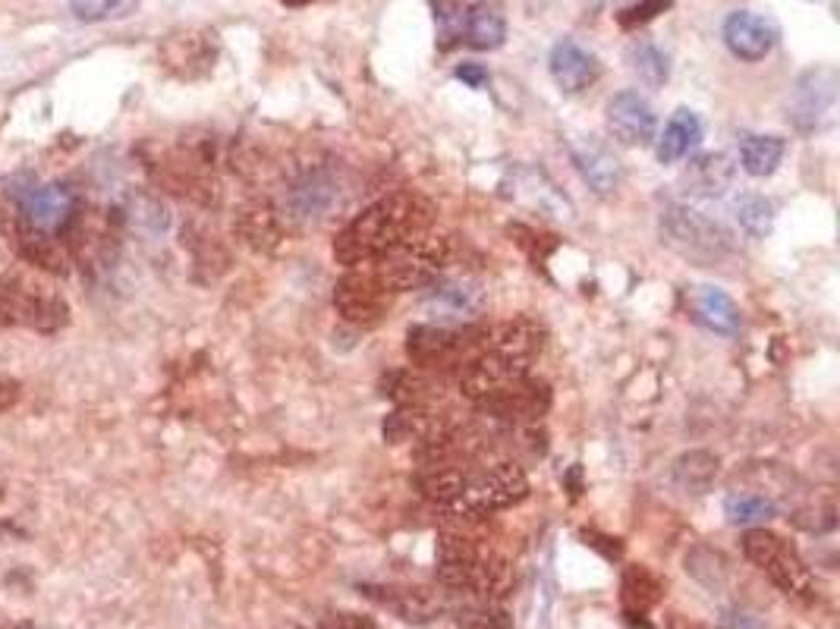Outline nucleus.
<instances>
[{"mask_svg": "<svg viewBox=\"0 0 840 629\" xmlns=\"http://www.w3.org/2000/svg\"><path fill=\"white\" fill-rule=\"evenodd\" d=\"M662 236L665 243L689 261L711 268L734 252V236L718 220L705 217L689 205H670L662 215Z\"/></svg>", "mask_w": 840, "mask_h": 629, "instance_id": "nucleus-4", "label": "nucleus"}, {"mask_svg": "<svg viewBox=\"0 0 840 629\" xmlns=\"http://www.w3.org/2000/svg\"><path fill=\"white\" fill-rule=\"evenodd\" d=\"M142 0H70V13L79 22H107L133 17Z\"/></svg>", "mask_w": 840, "mask_h": 629, "instance_id": "nucleus-28", "label": "nucleus"}, {"mask_svg": "<svg viewBox=\"0 0 840 629\" xmlns=\"http://www.w3.org/2000/svg\"><path fill=\"white\" fill-rule=\"evenodd\" d=\"M157 60L171 76L196 82L215 70L217 35L212 29H180L157 44Z\"/></svg>", "mask_w": 840, "mask_h": 629, "instance_id": "nucleus-9", "label": "nucleus"}, {"mask_svg": "<svg viewBox=\"0 0 840 629\" xmlns=\"http://www.w3.org/2000/svg\"><path fill=\"white\" fill-rule=\"evenodd\" d=\"M662 591H665V586L658 582V576H652L645 567H629V570L624 573L621 598H624V608L629 617H636V613L643 617L652 605H658V601H662Z\"/></svg>", "mask_w": 840, "mask_h": 629, "instance_id": "nucleus-23", "label": "nucleus"}, {"mask_svg": "<svg viewBox=\"0 0 840 629\" xmlns=\"http://www.w3.org/2000/svg\"><path fill=\"white\" fill-rule=\"evenodd\" d=\"M457 627L460 629H510V617L501 608H494L491 601H482L475 608H467L457 613Z\"/></svg>", "mask_w": 840, "mask_h": 629, "instance_id": "nucleus-31", "label": "nucleus"}, {"mask_svg": "<svg viewBox=\"0 0 840 629\" xmlns=\"http://www.w3.org/2000/svg\"><path fill=\"white\" fill-rule=\"evenodd\" d=\"M629 63H633V73L643 79L648 89H658V85H665L667 82V58L662 48H655V44H636L633 51H629Z\"/></svg>", "mask_w": 840, "mask_h": 629, "instance_id": "nucleus-29", "label": "nucleus"}, {"mask_svg": "<svg viewBox=\"0 0 840 629\" xmlns=\"http://www.w3.org/2000/svg\"><path fill=\"white\" fill-rule=\"evenodd\" d=\"M482 334L472 324H416L407 334V353L419 369H460Z\"/></svg>", "mask_w": 840, "mask_h": 629, "instance_id": "nucleus-5", "label": "nucleus"}, {"mask_svg": "<svg viewBox=\"0 0 840 629\" xmlns=\"http://www.w3.org/2000/svg\"><path fill=\"white\" fill-rule=\"evenodd\" d=\"M438 579L444 589L467 591L491 605L510 591L508 560L463 532H444L438 538Z\"/></svg>", "mask_w": 840, "mask_h": 629, "instance_id": "nucleus-2", "label": "nucleus"}, {"mask_svg": "<svg viewBox=\"0 0 840 629\" xmlns=\"http://www.w3.org/2000/svg\"><path fill=\"white\" fill-rule=\"evenodd\" d=\"M20 381L17 378H7V374H0V415L10 413L17 403H20Z\"/></svg>", "mask_w": 840, "mask_h": 629, "instance_id": "nucleus-34", "label": "nucleus"}, {"mask_svg": "<svg viewBox=\"0 0 840 629\" xmlns=\"http://www.w3.org/2000/svg\"><path fill=\"white\" fill-rule=\"evenodd\" d=\"M670 3H674V0H639V3L621 10V13H617V22H621L624 29H636V25H645V22L655 20L658 13H665Z\"/></svg>", "mask_w": 840, "mask_h": 629, "instance_id": "nucleus-32", "label": "nucleus"}, {"mask_svg": "<svg viewBox=\"0 0 840 629\" xmlns=\"http://www.w3.org/2000/svg\"><path fill=\"white\" fill-rule=\"evenodd\" d=\"M13 324H17V312H13V306H10L7 293L0 290V328H13Z\"/></svg>", "mask_w": 840, "mask_h": 629, "instance_id": "nucleus-38", "label": "nucleus"}, {"mask_svg": "<svg viewBox=\"0 0 840 629\" xmlns=\"http://www.w3.org/2000/svg\"><path fill=\"white\" fill-rule=\"evenodd\" d=\"M453 76L463 79L470 89H482V85L489 82V70H485L482 63H460V66L453 70Z\"/></svg>", "mask_w": 840, "mask_h": 629, "instance_id": "nucleus-35", "label": "nucleus"}, {"mask_svg": "<svg viewBox=\"0 0 840 629\" xmlns=\"http://www.w3.org/2000/svg\"><path fill=\"white\" fill-rule=\"evenodd\" d=\"M724 44L734 58L746 60V63H759L765 60L775 44H778V29L775 22L765 20L759 13L749 10H737L724 20Z\"/></svg>", "mask_w": 840, "mask_h": 629, "instance_id": "nucleus-11", "label": "nucleus"}, {"mask_svg": "<svg viewBox=\"0 0 840 629\" xmlns=\"http://www.w3.org/2000/svg\"><path fill=\"white\" fill-rule=\"evenodd\" d=\"M0 497H3V492H0Z\"/></svg>", "mask_w": 840, "mask_h": 629, "instance_id": "nucleus-40", "label": "nucleus"}, {"mask_svg": "<svg viewBox=\"0 0 840 629\" xmlns=\"http://www.w3.org/2000/svg\"><path fill=\"white\" fill-rule=\"evenodd\" d=\"M734 212H737V220L749 236H768L775 227V205L765 196H756V193L740 196L734 202Z\"/></svg>", "mask_w": 840, "mask_h": 629, "instance_id": "nucleus-27", "label": "nucleus"}, {"mask_svg": "<svg viewBox=\"0 0 840 629\" xmlns=\"http://www.w3.org/2000/svg\"><path fill=\"white\" fill-rule=\"evenodd\" d=\"M489 306V293L472 277H450L434 280L422 293V312L431 324H472Z\"/></svg>", "mask_w": 840, "mask_h": 629, "instance_id": "nucleus-8", "label": "nucleus"}, {"mask_svg": "<svg viewBox=\"0 0 840 629\" xmlns=\"http://www.w3.org/2000/svg\"><path fill=\"white\" fill-rule=\"evenodd\" d=\"M715 475H718V456H711V453H686L674 463V482L684 492L703 494Z\"/></svg>", "mask_w": 840, "mask_h": 629, "instance_id": "nucleus-25", "label": "nucleus"}, {"mask_svg": "<svg viewBox=\"0 0 840 629\" xmlns=\"http://www.w3.org/2000/svg\"><path fill=\"white\" fill-rule=\"evenodd\" d=\"M362 591L378 608L391 610L407 623H429L444 610L441 595L422 586H362Z\"/></svg>", "mask_w": 840, "mask_h": 629, "instance_id": "nucleus-15", "label": "nucleus"}, {"mask_svg": "<svg viewBox=\"0 0 840 629\" xmlns=\"http://www.w3.org/2000/svg\"><path fill=\"white\" fill-rule=\"evenodd\" d=\"M25 224V217H22V208L17 205H10L7 198H0V239H13V236L20 234V227Z\"/></svg>", "mask_w": 840, "mask_h": 629, "instance_id": "nucleus-33", "label": "nucleus"}, {"mask_svg": "<svg viewBox=\"0 0 840 629\" xmlns=\"http://www.w3.org/2000/svg\"><path fill=\"white\" fill-rule=\"evenodd\" d=\"M699 142H703V120L696 117V111H689V107H677V111L670 114V120H667L662 138H658L655 155H658L662 164H677V161H684Z\"/></svg>", "mask_w": 840, "mask_h": 629, "instance_id": "nucleus-21", "label": "nucleus"}, {"mask_svg": "<svg viewBox=\"0 0 840 629\" xmlns=\"http://www.w3.org/2000/svg\"><path fill=\"white\" fill-rule=\"evenodd\" d=\"M547 70H551V79H554V85L564 92V95H580V92H586L592 89L598 76H602V63L598 58L586 51L583 44H576V41H557L554 48H551V58H547Z\"/></svg>", "mask_w": 840, "mask_h": 629, "instance_id": "nucleus-13", "label": "nucleus"}, {"mask_svg": "<svg viewBox=\"0 0 840 629\" xmlns=\"http://www.w3.org/2000/svg\"><path fill=\"white\" fill-rule=\"evenodd\" d=\"M321 629H378L369 620H362V617H356V613H334L331 620L325 623Z\"/></svg>", "mask_w": 840, "mask_h": 629, "instance_id": "nucleus-36", "label": "nucleus"}, {"mask_svg": "<svg viewBox=\"0 0 840 629\" xmlns=\"http://www.w3.org/2000/svg\"><path fill=\"white\" fill-rule=\"evenodd\" d=\"M508 39V20L498 7L485 0H467L463 20H460V44H470L475 51H494Z\"/></svg>", "mask_w": 840, "mask_h": 629, "instance_id": "nucleus-17", "label": "nucleus"}, {"mask_svg": "<svg viewBox=\"0 0 840 629\" xmlns=\"http://www.w3.org/2000/svg\"><path fill=\"white\" fill-rule=\"evenodd\" d=\"M391 302L393 293L388 290V283L369 265L366 268H350V275L340 277V283L334 290V309L340 312L344 321L359 324V328L378 324L388 314Z\"/></svg>", "mask_w": 840, "mask_h": 629, "instance_id": "nucleus-7", "label": "nucleus"}, {"mask_svg": "<svg viewBox=\"0 0 840 629\" xmlns=\"http://www.w3.org/2000/svg\"><path fill=\"white\" fill-rule=\"evenodd\" d=\"M655 126V111L639 92H617L607 101V130L621 145H652Z\"/></svg>", "mask_w": 840, "mask_h": 629, "instance_id": "nucleus-12", "label": "nucleus"}, {"mask_svg": "<svg viewBox=\"0 0 840 629\" xmlns=\"http://www.w3.org/2000/svg\"><path fill=\"white\" fill-rule=\"evenodd\" d=\"M450 265V239L426 230V234L412 236L403 246H397L391 256L378 261V277L388 283V290L397 293H412V290H426L434 283L441 271Z\"/></svg>", "mask_w": 840, "mask_h": 629, "instance_id": "nucleus-3", "label": "nucleus"}, {"mask_svg": "<svg viewBox=\"0 0 840 629\" xmlns=\"http://www.w3.org/2000/svg\"><path fill=\"white\" fill-rule=\"evenodd\" d=\"M22 217L29 227H35L41 234H60L76 217V198L58 183L35 186L22 202Z\"/></svg>", "mask_w": 840, "mask_h": 629, "instance_id": "nucleus-16", "label": "nucleus"}, {"mask_svg": "<svg viewBox=\"0 0 840 629\" xmlns=\"http://www.w3.org/2000/svg\"><path fill=\"white\" fill-rule=\"evenodd\" d=\"M721 627L724 629H765L756 617H749V613H737V610H727V613H724Z\"/></svg>", "mask_w": 840, "mask_h": 629, "instance_id": "nucleus-37", "label": "nucleus"}, {"mask_svg": "<svg viewBox=\"0 0 840 629\" xmlns=\"http://www.w3.org/2000/svg\"><path fill=\"white\" fill-rule=\"evenodd\" d=\"M742 554L768 573V579L787 595H802L812 591V576L809 567L802 564V557L797 550L783 542L781 535L765 529H749L742 535Z\"/></svg>", "mask_w": 840, "mask_h": 629, "instance_id": "nucleus-6", "label": "nucleus"}, {"mask_svg": "<svg viewBox=\"0 0 840 629\" xmlns=\"http://www.w3.org/2000/svg\"><path fill=\"white\" fill-rule=\"evenodd\" d=\"M434 220V205L419 193H391L356 215L334 239V258L347 268L378 265L412 236L426 234Z\"/></svg>", "mask_w": 840, "mask_h": 629, "instance_id": "nucleus-1", "label": "nucleus"}, {"mask_svg": "<svg viewBox=\"0 0 840 629\" xmlns=\"http://www.w3.org/2000/svg\"><path fill=\"white\" fill-rule=\"evenodd\" d=\"M570 157L580 171V177L586 179L588 189L595 196H611L617 193V186L624 183V167L614 157V152L602 145L598 138H570Z\"/></svg>", "mask_w": 840, "mask_h": 629, "instance_id": "nucleus-14", "label": "nucleus"}, {"mask_svg": "<svg viewBox=\"0 0 840 629\" xmlns=\"http://www.w3.org/2000/svg\"><path fill=\"white\" fill-rule=\"evenodd\" d=\"M280 3H287V7H306V3H313V0H280Z\"/></svg>", "mask_w": 840, "mask_h": 629, "instance_id": "nucleus-39", "label": "nucleus"}, {"mask_svg": "<svg viewBox=\"0 0 840 629\" xmlns=\"http://www.w3.org/2000/svg\"><path fill=\"white\" fill-rule=\"evenodd\" d=\"M126 212V220L136 227V230H145V234H164L167 224H171V215L164 208V202L152 193H133L123 205Z\"/></svg>", "mask_w": 840, "mask_h": 629, "instance_id": "nucleus-26", "label": "nucleus"}, {"mask_svg": "<svg viewBox=\"0 0 840 629\" xmlns=\"http://www.w3.org/2000/svg\"><path fill=\"white\" fill-rule=\"evenodd\" d=\"M783 155H787V142L781 136H742L740 142V161L742 171L749 177H771L781 167Z\"/></svg>", "mask_w": 840, "mask_h": 629, "instance_id": "nucleus-22", "label": "nucleus"}, {"mask_svg": "<svg viewBox=\"0 0 840 629\" xmlns=\"http://www.w3.org/2000/svg\"><path fill=\"white\" fill-rule=\"evenodd\" d=\"M834 99H838V73L831 66L809 70L797 82L790 117L800 130H819L821 123H828V117H831Z\"/></svg>", "mask_w": 840, "mask_h": 629, "instance_id": "nucleus-10", "label": "nucleus"}, {"mask_svg": "<svg viewBox=\"0 0 840 629\" xmlns=\"http://www.w3.org/2000/svg\"><path fill=\"white\" fill-rule=\"evenodd\" d=\"M724 516L730 526H756V523H768L778 516V504L765 494L752 492H734L724 501Z\"/></svg>", "mask_w": 840, "mask_h": 629, "instance_id": "nucleus-24", "label": "nucleus"}, {"mask_svg": "<svg viewBox=\"0 0 840 629\" xmlns=\"http://www.w3.org/2000/svg\"><path fill=\"white\" fill-rule=\"evenodd\" d=\"M689 312L693 321L703 324L708 331L724 337H734L740 331V309L730 296L718 287H693L689 290Z\"/></svg>", "mask_w": 840, "mask_h": 629, "instance_id": "nucleus-18", "label": "nucleus"}, {"mask_svg": "<svg viewBox=\"0 0 840 629\" xmlns=\"http://www.w3.org/2000/svg\"><path fill=\"white\" fill-rule=\"evenodd\" d=\"M236 230L246 236L253 246H272L274 239H277V217H274L272 208L253 205V208H246V212L239 215Z\"/></svg>", "mask_w": 840, "mask_h": 629, "instance_id": "nucleus-30", "label": "nucleus"}, {"mask_svg": "<svg viewBox=\"0 0 840 629\" xmlns=\"http://www.w3.org/2000/svg\"><path fill=\"white\" fill-rule=\"evenodd\" d=\"M734 174H737V167H734V161L727 155H703L696 157V161H689V167L684 171L680 183H684L689 196L715 198L730 189Z\"/></svg>", "mask_w": 840, "mask_h": 629, "instance_id": "nucleus-20", "label": "nucleus"}, {"mask_svg": "<svg viewBox=\"0 0 840 629\" xmlns=\"http://www.w3.org/2000/svg\"><path fill=\"white\" fill-rule=\"evenodd\" d=\"M10 243H13L17 256H20L25 265L39 268V271H44V275H54V277L70 275V258H66V252L60 249L58 239H51V234H41V230H35V227L22 224L20 234L13 236Z\"/></svg>", "mask_w": 840, "mask_h": 629, "instance_id": "nucleus-19", "label": "nucleus"}]
</instances>
